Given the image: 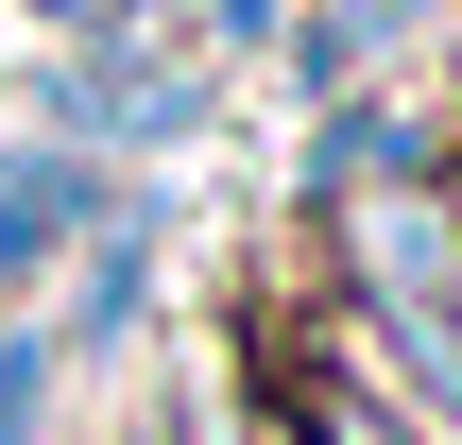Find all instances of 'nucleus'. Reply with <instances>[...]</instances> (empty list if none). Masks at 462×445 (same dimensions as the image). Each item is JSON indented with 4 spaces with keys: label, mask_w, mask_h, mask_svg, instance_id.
Instances as JSON below:
<instances>
[{
    "label": "nucleus",
    "mask_w": 462,
    "mask_h": 445,
    "mask_svg": "<svg viewBox=\"0 0 462 445\" xmlns=\"http://www.w3.org/2000/svg\"><path fill=\"white\" fill-rule=\"evenodd\" d=\"M69 223H86V172H69V154H17V189H0V274H34Z\"/></svg>",
    "instance_id": "f257e3e1"
},
{
    "label": "nucleus",
    "mask_w": 462,
    "mask_h": 445,
    "mask_svg": "<svg viewBox=\"0 0 462 445\" xmlns=\"http://www.w3.org/2000/svg\"><path fill=\"white\" fill-rule=\"evenodd\" d=\"M309 429H326V445H394V412H377L360 377H326V412H309Z\"/></svg>",
    "instance_id": "f03ea898"
},
{
    "label": "nucleus",
    "mask_w": 462,
    "mask_h": 445,
    "mask_svg": "<svg viewBox=\"0 0 462 445\" xmlns=\"http://www.w3.org/2000/svg\"><path fill=\"white\" fill-rule=\"evenodd\" d=\"M69 17H103V0H69Z\"/></svg>",
    "instance_id": "7ed1b4c3"
}]
</instances>
